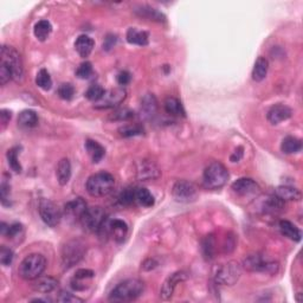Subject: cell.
<instances>
[{"label": "cell", "instance_id": "6da1fadb", "mask_svg": "<svg viewBox=\"0 0 303 303\" xmlns=\"http://www.w3.org/2000/svg\"><path fill=\"white\" fill-rule=\"evenodd\" d=\"M144 284L142 281L136 278H130L121 282L113 289L109 295V299L114 302H128L136 299L142 295Z\"/></svg>", "mask_w": 303, "mask_h": 303}, {"label": "cell", "instance_id": "7a4b0ae2", "mask_svg": "<svg viewBox=\"0 0 303 303\" xmlns=\"http://www.w3.org/2000/svg\"><path fill=\"white\" fill-rule=\"evenodd\" d=\"M115 186V178L108 172H98L89 177L85 184L87 192L91 197L99 198L106 197L114 189Z\"/></svg>", "mask_w": 303, "mask_h": 303}, {"label": "cell", "instance_id": "3957f363", "mask_svg": "<svg viewBox=\"0 0 303 303\" xmlns=\"http://www.w3.org/2000/svg\"><path fill=\"white\" fill-rule=\"evenodd\" d=\"M46 268V260L40 254H31L22 261L19 265V276L26 281H34Z\"/></svg>", "mask_w": 303, "mask_h": 303}, {"label": "cell", "instance_id": "277c9868", "mask_svg": "<svg viewBox=\"0 0 303 303\" xmlns=\"http://www.w3.org/2000/svg\"><path fill=\"white\" fill-rule=\"evenodd\" d=\"M229 180V171L223 164L215 161L210 164L205 168L204 175H203V181L206 188L210 189H218L223 187Z\"/></svg>", "mask_w": 303, "mask_h": 303}, {"label": "cell", "instance_id": "5b68a950", "mask_svg": "<svg viewBox=\"0 0 303 303\" xmlns=\"http://www.w3.org/2000/svg\"><path fill=\"white\" fill-rule=\"evenodd\" d=\"M97 233L102 238H112L116 243H122L128 235V224L122 219L107 218Z\"/></svg>", "mask_w": 303, "mask_h": 303}, {"label": "cell", "instance_id": "8992f818", "mask_svg": "<svg viewBox=\"0 0 303 303\" xmlns=\"http://www.w3.org/2000/svg\"><path fill=\"white\" fill-rule=\"evenodd\" d=\"M242 275V267L236 261L226 262L218 267L215 273V282L220 285H233Z\"/></svg>", "mask_w": 303, "mask_h": 303}, {"label": "cell", "instance_id": "52a82bcc", "mask_svg": "<svg viewBox=\"0 0 303 303\" xmlns=\"http://www.w3.org/2000/svg\"><path fill=\"white\" fill-rule=\"evenodd\" d=\"M2 62L0 63L5 64L6 67L11 71L12 77L15 81H20L23 77L24 69H23V62L20 58V55L18 54L13 46L4 45L2 47V57H0Z\"/></svg>", "mask_w": 303, "mask_h": 303}, {"label": "cell", "instance_id": "ba28073f", "mask_svg": "<svg viewBox=\"0 0 303 303\" xmlns=\"http://www.w3.org/2000/svg\"><path fill=\"white\" fill-rule=\"evenodd\" d=\"M85 254L84 244L80 240H70L62 249V264L64 269L74 267L83 258Z\"/></svg>", "mask_w": 303, "mask_h": 303}, {"label": "cell", "instance_id": "9c48e42d", "mask_svg": "<svg viewBox=\"0 0 303 303\" xmlns=\"http://www.w3.org/2000/svg\"><path fill=\"white\" fill-rule=\"evenodd\" d=\"M244 268L249 271H254V273H267L274 275L278 270V263L274 261L265 260L262 255L255 254L250 255L244 260Z\"/></svg>", "mask_w": 303, "mask_h": 303}, {"label": "cell", "instance_id": "30bf717a", "mask_svg": "<svg viewBox=\"0 0 303 303\" xmlns=\"http://www.w3.org/2000/svg\"><path fill=\"white\" fill-rule=\"evenodd\" d=\"M107 217L105 210L99 208V206H92V208H88L85 210L80 222L87 231L98 232V230L101 229Z\"/></svg>", "mask_w": 303, "mask_h": 303}, {"label": "cell", "instance_id": "8fae6325", "mask_svg": "<svg viewBox=\"0 0 303 303\" xmlns=\"http://www.w3.org/2000/svg\"><path fill=\"white\" fill-rule=\"evenodd\" d=\"M38 211H39L40 218L47 226L55 227L60 224L62 219V211L50 199H40Z\"/></svg>", "mask_w": 303, "mask_h": 303}, {"label": "cell", "instance_id": "7c38bea8", "mask_svg": "<svg viewBox=\"0 0 303 303\" xmlns=\"http://www.w3.org/2000/svg\"><path fill=\"white\" fill-rule=\"evenodd\" d=\"M127 97V91L123 88H115L105 91V94L97 102H95L96 109H109L118 107L125 101Z\"/></svg>", "mask_w": 303, "mask_h": 303}, {"label": "cell", "instance_id": "4fadbf2b", "mask_svg": "<svg viewBox=\"0 0 303 303\" xmlns=\"http://www.w3.org/2000/svg\"><path fill=\"white\" fill-rule=\"evenodd\" d=\"M172 194L177 201L189 203L197 197V187L187 180H178L172 189Z\"/></svg>", "mask_w": 303, "mask_h": 303}, {"label": "cell", "instance_id": "5bb4252c", "mask_svg": "<svg viewBox=\"0 0 303 303\" xmlns=\"http://www.w3.org/2000/svg\"><path fill=\"white\" fill-rule=\"evenodd\" d=\"M231 188L240 197H254L261 192L260 186L256 181L249 178H240L233 182Z\"/></svg>", "mask_w": 303, "mask_h": 303}, {"label": "cell", "instance_id": "9a60e30c", "mask_svg": "<svg viewBox=\"0 0 303 303\" xmlns=\"http://www.w3.org/2000/svg\"><path fill=\"white\" fill-rule=\"evenodd\" d=\"M187 280V274L185 271H177V273L172 274L167 280L164 282L163 287L160 290V297L163 299H170L173 295L174 289L179 283Z\"/></svg>", "mask_w": 303, "mask_h": 303}, {"label": "cell", "instance_id": "2e32d148", "mask_svg": "<svg viewBox=\"0 0 303 303\" xmlns=\"http://www.w3.org/2000/svg\"><path fill=\"white\" fill-rule=\"evenodd\" d=\"M87 209V203H85L83 199L75 198L64 205L63 213L69 220L75 222V220H81L82 216H83V213Z\"/></svg>", "mask_w": 303, "mask_h": 303}, {"label": "cell", "instance_id": "e0dca14e", "mask_svg": "<svg viewBox=\"0 0 303 303\" xmlns=\"http://www.w3.org/2000/svg\"><path fill=\"white\" fill-rule=\"evenodd\" d=\"M292 115L291 109L284 105H275L268 112V120L271 125H278L282 121L290 119Z\"/></svg>", "mask_w": 303, "mask_h": 303}, {"label": "cell", "instance_id": "ac0fdd59", "mask_svg": "<svg viewBox=\"0 0 303 303\" xmlns=\"http://www.w3.org/2000/svg\"><path fill=\"white\" fill-rule=\"evenodd\" d=\"M159 175H160L159 168L157 167L156 164L152 163V161L143 160L142 163L140 164L139 168H137V177L143 181L157 179L159 178Z\"/></svg>", "mask_w": 303, "mask_h": 303}, {"label": "cell", "instance_id": "d6986e66", "mask_svg": "<svg viewBox=\"0 0 303 303\" xmlns=\"http://www.w3.org/2000/svg\"><path fill=\"white\" fill-rule=\"evenodd\" d=\"M95 276L94 271L89 270V269H80L76 271L74 278L71 280V287L74 290L76 291H81V290H85L87 285L84 283L89 280H91L92 277Z\"/></svg>", "mask_w": 303, "mask_h": 303}, {"label": "cell", "instance_id": "ffe728a7", "mask_svg": "<svg viewBox=\"0 0 303 303\" xmlns=\"http://www.w3.org/2000/svg\"><path fill=\"white\" fill-rule=\"evenodd\" d=\"M134 12H135L139 17H141V18L152 20V22L163 23L166 20V17H165L163 13L159 12L156 9L149 8V6H146V5L139 6V8H136L135 10H134Z\"/></svg>", "mask_w": 303, "mask_h": 303}, {"label": "cell", "instance_id": "44dd1931", "mask_svg": "<svg viewBox=\"0 0 303 303\" xmlns=\"http://www.w3.org/2000/svg\"><path fill=\"white\" fill-rule=\"evenodd\" d=\"M94 45L95 43L94 40H92V38L87 36V34H81L75 42L76 51H77L78 55L83 58L88 57L89 55L91 54L92 49H94Z\"/></svg>", "mask_w": 303, "mask_h": 303}, {"label": "cell", "instance_id": "7402d4cb", "mask_svg": "<svg viewBox=\"0 0 303 303\" xmlns=\"http://www.w3.org/2000/svg\"><path fill=\"white\" fill-rule=\"evenodd\" d=\"M158 109V101L156 96L152 94H147L143 96L142 102H141V115L146 119H150L152 116L156 115Z\"/></svg>", "mask_w": 303, "mask_h": 303}, {"label": "cell", "instance_id": "603a6c76", "mask_svg": "<svg viewBox=\"0 0 303 303\" xmlns=\"http://www.w3.org/2000/svg\"><path fill=\"white\" fill-rule=\"evenodd\" d=\"M33 289L38 292H51L58 287V281L53 277H38L33 282Z\"/></svg>", "mask_w": 303, "mask_h": 303}, {"label": "cell", "instance_id": "cb8c5ba5", "mask_svg": "<svg viewBox=\"0 0 303 303\" xmlns=\"http://www.w3.org/2000/svg\"><path fill=\"white\" fill-rule=\"evenodd\" d=\"M85 149H87L89 157L91 158L92 163H95V164L99 163L106 154L105 147L101 146L97 141H94L90 139L85 141Z\"/></svg>", "mask_w": 303, "mask_h": 303}, {"label": "cell", "instance_id": "d4e9b609", "mask_svg": "<svg viewBox=\"0 0 303 303\" xmlns=\"http://www.w3.org/2000/svg\"><path fill=\"white\" fill-rule=\"evenodd\" d=\"M284 200H282L277 195H273L265 199L263 203V211L269 215H278L284 210Z\"/></svg>", "mask_w": 303, "mask_h": 303}, {"label": "cell", "instance_id": "484cf974", "mask_svg": "<svg viewBox=\"0 0 303 303\" xmlns=\"http://www.w3.org/2000/svg\"><path fill=\"white\" fill-rule=\"evenodd\" d=\"M56 175H57L58 182H60V185H62V186L67 185L69 180H70L71 164H70V161H69V159H67V158H64V159H62L60 163H58Z\"/></svg>", "mask_w": 303, "mask_h": 303}, {"label": "cell", "instance_id": "4316f807", "mask_svg": "<svg viewBox=\"0 0 303 303\" xmlns=\"http://www.w3.org/2000/svg\"><path fill=\"white\" fill-rule=\"evenodd\" d=\"M127 42L129 44H134V45L144 46L148 44V33L144 31H140L135 29V27H130L127 31Z\"/></svg>", "mask_w": 303, "mask_h": 303}, {"label": "cell", "instance_id": "83f0119b", "mask_svg": "<svg viewBox=\"0 0 303 303\" xmlns=\"http://www.w3.org/2000/svg\"><path fill=\"white\" fill-rule=\"evenodd\" d=\"M276 195L280 197L282 200H299L302 197L299 189L292 187V186H278L276 188Z\"/></svg>", "mask_w": 303, "mask_h": 303}, {"label": "cell", "instance_id": "f1b7e54d", "mask_svg": "<svg viewBox=\"0 0 303 303\" xmlns=\"http://www.w3.org/2000/svg\"><path fill=\"white\" fill-rule=\"evenodd\" d=\"M280 230L282 235L287 237V238L295 240V242H299L301 240V231L296 227L294 224L289 220H281L280 222Z\"/></svg>", "mask_w": 303, "mask_h": 303}, {"label": "cell", "instance_id": "f546056e", "mask_svg": "<svg viewBox=\"0 0 303 303\" xmlns=\"http://www.w3.org/2000/svg\"><path fill=\"white\" fill-rule=\"evenodd\" d=\"M268 69H269V63H268L267 58L258 57L252 69V80L256 82L263 81L267 77Z\"/></svg>", "mask_w": 303, "mask_h": 303}, {"label": "cell", "instance_id": "4dcf8cb0", "mask_svg": "<svg viewBox=\"0 0 303 303\" xmlns=\"http://www.w3.org/2000/svg\"><path fill=\"white\" fill-rule=\"evenodd\" d=\"M281 149L285 154H295L302 149L301 140L295 136H287L282 141Z\"/></svg>", "mask_w": 303, "mask_h": 303}, {"label": "cell", "instance_id": "1f68e13d", "mask_svg": "<svg viewBox=\"0 0 303 303\" xmlns=\"http://www.w3.org/2000/svg\"><path fill=\"white\" fill-rule=\"evenodd\" d=\"M164 107L166 113L172 116H182V118L185 116V109L178 98L167 97L164 103Z\"/></svg>", "mask_w": 303, "mask_h": 303}, {"label": "cell", "instance_id": "d6a6232c", "mask_svg": "<svg viewBox=\"0 0 303 303\" xmlns=\"http://www.w3.org/2000/svg\"><path fill=\"white\" fill-rule=\"evenodd\" d=\"M23 225L20 223H15L11 224V225H8L4 222L0 224V232H2V235L8 237L10 239H15L20 235H23Z\"/></svg>", "mask_w": 303, "mask_h": 303}, {"label": "cell", "instance_id": "836d02e7", "mask_svg": "<svg viewBox=\"0 0 303 303\" xmlns=\"http://www.w3.org/2000/svg\"><path fill=\"white\" fill-rule=\"evenodd\" d=\"M51 31H53V25H51L49 20H45V19L39 20V22L36 23V25H34V29H33L34 36H36L37 39L40 40V42H44V40L50 36Z\"/></svg>", "mask_w": 303, "mask_h": 303}, {"label": "cell", "instance_id": "e575fe53", "mask_svg": "<svg viewBox=\"0 0 303 303\" xmlns=\"http://www.w3.org/2000/svg\"><path fill=\"white\" fill-rule=\"evenodd\" d=\"M18 123L22 127H25V128H32V127L37 126L38 116L36 112L29 109L23 110L18 115Z\"/></svg>", "mask_w": 303, "mask_h": 303}, {"label": "cell", "instance_id": "d590c367", "mask_svg": "<svg viewBox=\"0 0 303 303\" xmlns=\"http://www.w3.org/2000/svg\"><path fill=\"white\" fill-rule=\"evenodd\" d=\"M136 203L143 208H150L154 205V197L144 187H136Z\"/></svg>", "mask_w": 303, "mask_h": 303}, {"label": "cell", "instance_id": "8d00e7d4", "mask_svg": "<svg viewBox=\"0 0 303 303\" xmlns=\"http://www.w3.org/2000/svg\"><path fill=\"white\" fill-rule=\"evenodd\" d=\"M201 250H203V255H204V257L206 260H212L213 257H215L216 254V240L215 237L212 235L206 236L205 239L203 240L201 244Z\"/></svg>", "mask_w": 303, "mask_h": 303}, {"label": "cell", "instance_id": "74e56055", "mask_svg": "<svg viewBox=\"0 0 303 303\" xmlns=\"http://www.w3.org/2000/svg\"><path fill=\"white\" fill-rule=\"evenodd\" d=\"M36 84L43 90H50L53 87V80L46 69H40L36 76Z\"/></svg>", "mask_w": 303, "mask_h": 303}, {"label": "cell", "instance_id": "f35d334b", "mask_svg": "<svg viewBox=\"0 0 303 303\" xmlns=\"http://www.w3.org/2000/svg\"><path fill=\"white\" fill-rule=\"evenodd\" d=\"M18 154H19L18 147L11 148V149L8 150V154H6V157H8L9 166L11 167L12 171H15L16 173H20V172L23 171V167H22V165H20L19 159H18Z\"/></svg>", "mask_w": 303, "mask_h": 303}, {"label": "cell", "instance_id": "ab89813d", "mask_svg": "<svg viewBox=\"0 0 303 303\" xmlns=\"http://www.w3.org/2000/svg\"><path fill=\"white\" fill-rule=\"evenodd\" d=\"M120 203L122 205H133L134 203H136V187H128L123 189V192L120 194L119 198Z\"/></svg>", "mask_w": 303, "mask_h": 303}, {"label": "cell", "instance_id": "60d3db41", "mask_svg": "<svg viewBox=\"0 0 303 303\" xmlns=\"http://www.w3.org/2000/svg\"><path fill=\"white\" fill-rule=\"evenodd\" d=\"M119 132L122 136L130 137V136H136L143 134V128L142 126L140 125H133V123H130V125H126L121 127V128L119 129Z\"/></svg>", "mask_w": 303, "mask_h": 303}, {"label": "cell", "instance_id": "b9f144b4", "mask_svg": "<svg viewBox=\"0 0 303 303\" xmlns=\"http://www.w3.org/2000/svg\"><path fill=\"white\" fill-rule=\"evenodd\" d=\"M105 91L106 90L101 87V85L92 84L88 88V90L85 91V97H87L89 101L97 102L98 99L102 97L103 94H105Z\"/></svg>", "mask_w": 303, "mask_h": 303}, {"label": "cell", "instance_id": "7bdbcfd3", "mask_svg": "<svg viewBox=\"0 0 303 303\" xmlns=\"http://www.w3.org/2000/svg\"><path fill=\"white\" fill-rule=\"evenodd\" d=\"M92 75V65L90 62H83L76 70V76L81 80H87Z\"/></svg>", "mask_w": 303, "mask_h": 303}, {"label": "cell", "instance_id": "ee69618b", "mask_svg": "<svg viewBox=\"0 0 303 303\" xmlns=\"http://www.w3.org/2000/svg\"><path fill=\"white\" fill-rule=\"evenodd\" d=\"M58 95L65 101H70L75 95V88L70 83H63L58 88Z\"/></svg>", "mask_w": 303, "mask_h": 303}, {"label": "cell", "instance_id": "f6af8a7d", "mask_svg": "<svg viewBox=\"0 0 303 303\" xmlns=\"http://www.w3.org/2000/svg\"><path fill=\"white\" fill-rule=\"evenodd\" d=\"M133 116H134V113L132 110L123 108V109L116 110V112L110 116V119L116 120V121H128V120L133 118Z\"/></svg>", "mask_w": 303, "mask_h": 303}, {"label": "cell", "instance_id": "bcb514c9", "mask_svg": "<svg viewBox=\"0 0 303 303\" xmlns=\"http://www.w3.org/2000/svg\"><path fill=\"white\" fill-rule=\"evenodd\" d=\"M13 261V251L6 246L0 247V263L4 267H9Z\"/></svg>", "mask_w": 303, "mask_h": 303}, {"label": "cell", "instance_id": "7dc6e473", "mask_svg": "<svg viewBox=\"0 0 303 303\" xmlns=\"http://www.w3.org/2000/svg\"><path fill=\"white\" fill-rule=\"evenodd\" d=\"M10 184L8 180H3L2 185H0V195H2V203L3 205H10Z\"/></svg>", "mask_w": 303, "mask_h": 303}, {"label": "cell", "instance_id": "c3c4849f", "mask_svg": "<svg viewBox=\"0 0 303 303\" xmlns=\"http://www.w3.org/2000/svg\"><path fill=\"white\" fill-rule=\"evenodd\" d=\"M11 80H13V77L10 69L5 64L0 63V83L2 85H6Z\"/></svg>", "mask_w": 303, "mask_h": 303}, {"label": "cell", "instance_id": "681fc988", "mask_svg": "<svg viewBox=\"0 0 303 303\" xmlns=\"http://www.w3.org/2000/svg\"><path fill=\"white\" fill-rule=\"evenodd\" d=\"M58 302H67V303H71V302H82L81 298H78L77 296H74L70 292H65L62 291L60 296L57 297Z\"/></svg>", "mask_w": 303, "mask_h": 303}, {"label": "cell", "instance_id": "f907efd6", "mask_svg": "<svg viewBox=\"0 0 303 303\" xmlns=\"http://www.w3.org/2000/svg\"><path fill=\"white\" fill-rule=\"evenodd\" d=\"M130 80H132V76H130V74L128 71H121L118 75V83L120 85L129 84Z\"/></svg>", "mask_w": 303, "mask_h": 303}, {"label": "cell", "instance_id": "816d5d0a", "mask_svg": "<svg viewBox=\"0 0 303 303\" xmlns=\"http://www.w3.org/2000/svg\"><path fill=\"white\" fill-rule=\"evenodd\" d=\"M11 112L8 109H3L2 112H0V120H2V125L3 128H5L6 125L10 122V120H11Z\"/></svg>", "mask_w": 303, "mask_h": 303}, {"label": "cell", "instance_id": "f5cc1de1", "mask_svg": "<svg viewBox=\"0 0 303 303\" xmlns=\"http://www.w3.org/2000/svg\"><path fill=\"white\" fill-rule=\"evenodd\" d=\"M242 157H243V148L239 147L238 149H236L235 152H233V154L230 159H231L232 163H238V161L242 159Z\"/></svg>", "mask_w": 303, "mask_h": 303}, {"label": "cell", "instance_id": "db71d44e", "mask_svg": "<svg viewBox=\"0 0 303 303\" xmlns=\"http://www.w3.org/2000/svg\"><path fill=\"white\" fill-rule=\"evenodd\" d=\"M157 265H158V263L154 260H147V261L143 262L142 269L149 271L152 269H154V268H157Z\"/></svg>", "mask_w": 303, "mask_h": 303}, {"label": "cell", "instance_id": "11a10c76", "mask_svg": "<svg viewBox=\"0 0 303 303\" xmlns=\"http://www.w3.org/2000/svg\"><path fill=\"white\" fill-rule=\"evenodd\" d=\"M33 302H51L50 298H34Z\"/></svg>", "mask_w": 303, "mask_h": 303}]
</instances>
